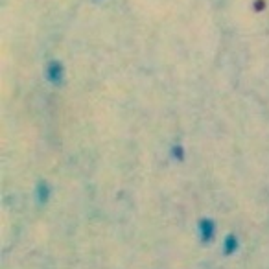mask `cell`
<instances>
[{
	"label": "cell",
	"instance_id": "obj_1",
	"mask_svg": "<svg viewBox=\"0 0 269 269\" xmlns=\"http://www.w3.org/2000/svg\"><path fill=\"white\" fill-rule=\"evenodd\" d=\"M44 78L50 85L54 87H61L65 81V67L61 61L57 59H50L46 63V68H44Z\"/></svg>",
	"mask_w": 269,
	"mask_h": 269
},
{
	"label": "cell",
	"instance_id": "obj_2",
	"mask_svg": "<svg viewBox=\"0 0 269 269\" xmlns=\"http://www.w3.org/2000/svg\"><path fill=\"white\" fill-rule=\"evenodd\" d=\"M48 196H50L48 183L41 181V183L37 184V198H39V201H41V203H46V201H48Z\"/></svg>",
	"mask_w": 269,
	"mask_h": 269
},
{
	"label": "cell",
	"instance_id": "obj_3",
	"mask_svg": "<svg viewBox=\"0 0 269 269\" xmlns=\"http://www.w3.org/2000/svg\"><path fill=\"white\" fill-rule=\"evenodd\" d=\"M171 159H173V161H179V163H183L184 161V146L183 144H173V146H171Z\"/></svg>",
	"mask_w": 269,
	"mask_h": 269
}]
</instances>
